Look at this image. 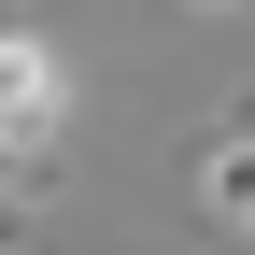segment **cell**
Masks as SVG:
<instances>
[{"label": "cell", "instance_id": "cell-1", "mask_svg": "<svg viewBox=\"0 0 255 255\" xmlns=\"http://www.w3.org/2000/svg\"><path fill=\"white\" fill-rule=\"evenodd\" d=\"M0 128H14V184H43L57 128H71V71H57L43 28H0Z\"/></svg>", "mask_w": 255, "mask_h": 255}, {"label": "cell", "instance_id": "cell-3", "mask_svg": "<svg viewBox=\"0 0 255 255\" xmlns=\"http://www.w3.org/2000/svg\"><path fill=\"white\" fill-rule=\"evenodd\" d=\"M184 14H227V0H184Z\"/></svg>", "mask_w": 255, "mask_h": 255}, {"label": "cell", "instance_id": "cell-2", "mask_svg": "<svg viewBox=\"0 0 255 255\" xmlns=\"http://www.w3.org/2000/svg\"><path fill=\"white\" fill-rule=\"evenodd\" d=\"M184 184H199V213H213L227 241H255V114H227V128H213Z\"/></svg>", "mask_w": 255, "mask_h": 255}]
</instances>
